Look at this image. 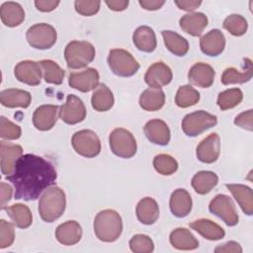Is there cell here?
<instances>
[{"label":"cell","instance_id":"8fae6325","mask_svg":"<svg viewBox=\"0 0 253 253\" xmlns=\"http://www.w3.org/2000/svg\"><path fill=\"white\" fill-rule=\"evenodd\" d=\"M60 120L67 125H76L86 118V108L80 98L75 95H68L65 103L60 107Z\"/></svg>","mask_w":253,"mask_h":253},{"label":"cell","instance_id":"30bf717a","mask_svg":"<svg viewBox=\"0 0 253 253\" xmlns=\"http://www.w3.org/2000/svg\"><path fill=\"white\" fill-rule=\"evenodd\" d=\"M209 210L211 213L218 216L228 226L238 223L239 217L232 200L223 194L216 195L210 203Z\"/></svg>","mask_w":253,"mask_h":253},{"label":"cell","instance_id":"277c9868","mask_svg":"<svg viewBox=\"0 0 253 253\" xmlns=\"http://www.w3.org/2000/svg\"><path fill=\"white\" fill-rule=\"evenodd\" d=\"M94 45L86 41H71L64 49V58L70 69L86 67L95 58Z\"/></svg>","mask_w":253,"mask_h":253},{"label":"cell","instance_id":"f546056e","mask_svg":"<svg viewBox=\"0 0 253 253\" xmlns=\"http://www.w3.org/2000/svg\"><path fill=\"white\" fill-rule=\"evenodd\" d=\"M252 61L249 58H245L243 71H239L234 67L226 68L221 75V83L223 85L243 84L252 78Z\"/></svg>","mask_w":253,"mask_h":253},{"label":"cell","instance_id":"836d02e7","mask_svg":"<svg viewBox=\"0 0 253 253\" xmlns=\"http://www.w3.org/2000/svg\"><path fill=\"white\" fill-rule=\"evenodd\" d=\"M218 183V177L211 171H200L192 178V187L196 193L206 195L210 193Z\"/></svg>","mask_w":253,"mask_h":253},{"label":"cell","instance_id":"2e32d148","mask_svg":"<svg viewBox=\"0 0 253 253\" xmlns=\"http://www.w3.org/2000/svg\"><path fill=\"white\" fill-rule=\"evenodd\" d=\"M58 114L59 110L56 105H42L38 107L33 115L34 126L42 131L51 129L56 124Z\"/></svg>","mask_w":253,"mask_h":253},{"label":"cell","instance_id":"681fc988","mask_svg":"<svg viewBox=\"0 0 253 253\" xmlns=\"http://www.w3.org/2000/svg\"><path fill=\"white\" fill-rule=\"evenodd\" d=\"M0 187H1V209L5 210L6 205L8 204V202L12 198L13 190H12V187L10 185H8L4 182H2L0 184Z\"/></svg>","mask_w":253,"mask_h":253},{"label":"cell","instance_id":"d590c367","mask_svg":"<svg viewBox=\"0 0 253 253\" xmlns=\"http://www.w3.org/2000/svg\"><path fill=\"white\" fill-rule=\"evenodd\" d=\"M13 223L19 228H28L33 222L30 209L24 204H15L5 209Z\"/></svg>","mask_w":253,"mask_h":253},{"label":"cell","instance_id":"9a60e30c","mask_svg":"<svg viewBox=\"0 0 253 253\" xmlns=\"http://www.w3.org/2000/svg\"><path fill=\"white\" fill-rule=\"evenodd\" d=\"M220 153V139L217 133H211L204 138L196 149L197 158L204 163H213L217 160Z\"/></svg>","mask_w":253,"mask_h":253},{"label":"cell","instance_id":"c3c4849f","mask_svg":"<svg viewBox=\"0 0 253 253\" xmlns=\"http://www.w3.org/2000/svg\"><path fill=\"white\" fill-rule=\"evenodd\" d=\"M59 5V1L55 0H37L35 1L36 8L41 12H51Z\"/></svg>","mask_w":253,"mask_h":253},{"label":"cell","instance_id":"4dcf8cb0","mask_svg":"<svg viewBox=\"0 0 253 253\" xmlns=\"http://www.w3.org/2000/svg\"><path fill=\"white\" fill-rule=\"evenodd\" d=\"M169 241L178 250H194L199 247V241L189 229L184 227L174 229L170 233Z\"/></svg>","mask_w":253,"mask_h":253},{"label":"cell","instance_id":"e575fe53","mask_svg":"<svg viewBox=\"0 0 253 253\" xmlns=\"http://www.w3.org/2000/svg\"><path fill=\"white\" fill-rule=\"evenodd\" d=\"M161 35L167 49L177 56H184L189 50L188 41L173 31H162Z\"/></svg>","mask_w":253,"mask_h":253},{"label":"cell","instance_id":"4316f807","mask_svg":"<svg viewBox=\"0 0 253 253\" xmlns=\"http://www.w3.org/2000/svg\"><path fill=\"white\" fill-rule=\"evenodd\" d=\"M135 213L137 219L141 223L150 225L153 224L159 217V207L154 199L145 197L136 205Z\"/></svg>","mask_w":253,"mask_h":253},{"label":"cell","instance_id":"5b68a950","mask_svg":"<svg viewBox=\"0 0 253 253\" xmlns=\"http://www.w3.org/2000/svg\"><path fill=\"white\" fill-rule=\"evenodd\" d=\"M108 64L111 71L121 77L132 76L139 69V63L131 53L122 48H114L110 50Z\"/></svg>","mask_w":253,"mask_h":253},{"label":"cell","instance_id":"d6986e66","mask_svg":"<svg viewBox=\"0 0 253 253\" xmlns=\"http://www.w3.org/2000/svg\"><path fill=\"white\" fill-rule=\"evenodd\" d=\"M23 154V148L19 144L1 141L0 143V155H1V172L3 175H10L16 162Z\"/></svg>","mask_w":253,"mask_h":253},{"label":"cell","instance_id":"b9f144b4","mask_svg":"<svg viewBox=\"0 0 253 253\" xmlns=\"http://www.w3.org/2000/svg\"><path fill=\"white\" fill-rule=\"evenodd\" d=\"M129 248L134 253H151L154 250V243L145 234H135L129 240Z\"/></svg>","mask_w":253,"mask_h":253},{"label":"cell","instance_id":"74e56055","mask_svg":"<svg viewBox=\"0 0 253 253\" xmlns=\"http://www.w3.org/2000/svg\"><path fill=\"white\" fill-rule=\"evenodd\" d=\"M200 100V93L191 85L179 87L175 96V103L180 108H188L196 105Z\"/></svg>","mask_w":253,"mask_h":253},{"label":"cell","instance_id":"6da1fadb","mask_svg":"<svg viewBox=\"0 0 253 253\" xmlns=\"http://www.w3.org/2000/svg\"><path fill=\"white\" fill-rule=\"evenodd\" d=\"M56 177V171L49 161L28 153L19 158L13 172L6 176V180L15 188V199L34 201L54 184Z\"/></svg>","mask_w":253,"mask_h":253},{"label":"cell","instance_id":"7dc6e473","mask_svg":"<svg viewBox=\"0 0 253 253\" xmlns=\"http://www.w3.org/2000/svg\"><path fill=\"white\" fill-rule=\"evenodd\" d=\"M214 252L216 253H241L242 248L239 243L236 241H228L222 245H218L214 248Z\"/></svg>","mask_w":253,"mask_h":253},{"label":"cell","instance_id":"52a82bcc","mask_svg":"<svg viewBox=\"0 0 253 253\" xmlns=\"http://www.w3.org/2000/svg\"><path fill=\"white\" fill-rule=\"evenodd\" d=\"M217 124V119L206 111L200 110L188 114L182 121V129L188 136H197L205 130L214 126Z\"/></svg>","mask_w":253,"mask_h":253},{"label":"cell","instance_id":"f5cc1de1","mask_svg":"<svg viewBox=\"0 0 253 253\" xmlns=\"http://www.w3.org/2000/svg\"><path fill=\"white\" fill-rule=\"evenodd\" d=\"M105 3L113 11H124L128 6L127 0H106Z\"/></svg>","mask_w":253,"mask_h":253},{"label":"cell","instance_id":"9c48e42d","mask_svg":"<svg viewBox=\"0 0 253 253\" xmlns=\"http://www.w3.org/2000/svg\"><path fill=\"white\" fill-rule=\"evenodd\" d=\"M26 39L32 47L37 49H47L55 43L57 33L51 25L40 23L28 29Z\"/></svg>","mask_w":253,"mask_h":253},{"label":"cell","instance_id":"3957f363","mask_svg":"<svg viewBox=\"0 0 253 253\" xmlns=\"http://www.w3.org/2000/svg\"><path fill=\"white\" fill-rule=\"evenodd\" d=\"M94 232L103 242H114L119 239L123 231V220L120 213L114 210H103L94 219Z\"/></svg>","mask_w":253,"mask_h":253},{"label":"cell","instance_id":"cb8c5ba5","mask_svg":"<svg viewBox=\"0 0 253 253\" xmlns=\"http://www.w3.org/2000/svg\"><path fill=\"white\" fill-rule=\"evenodd\" d=\"M193 202L185 189L175 190L170 197V211L176 217L187 216L192 210Z\"/></svg>","mask_w":253,"mask_h":253},{"label":"cell","instance_id":"d6a6232c","mask_svg":"<svg viewBox=\"0 0 253 253\" xmlns=\"http://www.w3.org/2000/svg\"><path fill=\"white\" fill-rule=\"evenodd\" d=\"M165 104V94L161 89L148 88L139 97V106L144 111L154 112L160 110Z\"/></svg>","mask_w":253,"mask_h":253},{"label":"cell","instance_id":"bcb514c9","mask_svg":"<svg viewBox=\"0 0 253 253\" xmlns=\"http://www.w3.org/2000/svg\"><path fill=\"white\" fill-rule=\"evenodd\" d=\"M253 112L252 110H248L246 112L240 113L236 118L234 119V125L237 126L247 129L251 131L253 129Z\"/></svg>","mask_w":253,"mask_h":253},{"label":"cell","instance_id":"7a4b0ae2","mask_svg":"<svg viewBox=\"0 0 253 253\" xmlns=\"http://www.w3.org/2000/svg\"><path fill=\"white\" fill-rule=\"evenodd\" d=\"M66 198L62 189L50 186L43 191L39 201V213L45 222H53L64 212Z\"/></svg>","mask_w":253,"mask_h":253},{"label":"cell","instance_id":"8d00e7d4","mask_svg":"<svg viewBox=\"0 0 253 253\" xmlns=\"http://www.w3.org/2000/svg\"><path fill=\"white\" fill-rule=\"evenodd\" d=\"M39 63L42 67L43 79L45 82L54 85H60L62 83L65 71L55 61L50 59H43L39 61Z\"/></svg>","mask_w":253,"mask_h":253},{"label":"cell","instance_id":"f1b7e54d","mask_svg":"<svg viewBox=\"0 0 253 253\" xmlns=\"http://www.w3.org/2000/svg\"><path fill=\"white\" fill-rule=\"evenodd\" d=\"M132 42L136 48L143 52H152L157 45L155 33L148 26L138 27L133 32Z\"/></svg>","mask_w":253,"mask_h":253},{"label":"cell","instance_id":"f6af8a7d","mask_svg":"<svg viewBox=\"0 0 253 253\" xmlns=\"http://www.w3.org/2000/svg\"><path fill=\"white\" fill-rule=\"evenodd\" d=\"M100 1H90V0H76L74 2V7L77 13L82 16H93L100 9Z\"/></svg>","mask_w":253,"mask_h":253},{"label":"cell","instance_id":"44dd1931","mask_svg":"<svg viewBox=\"0 0 253 253\" xmlns=\"http://www.w3.org/2000/svg\"><path fill=\"white\" fill-rule=\"evenodd\" d=\"M55 237L57 241L63 245H74L78 243L82 237V227L75 220H67L56 227Z\"/></svg>","mask_w":253,"mask_h":253},{"label":"cell","instance_id":"816d5d0a","mask_svg":"<svg viewBox=\"0 0 253 253\" xmlns=\"http://www.w3.org/2000/svg\"><path fill=\"white\" fill-rule=\"evenodd\" d=\"M139 5L148 11H154L160 9L164 4L165 1H159V0H139Z\"/></svg>","mask_w":253,"mask_h":253},{"label":"cell","instance_id":"7402d4cb","mask_svg":"<svg viewBox=\"0 0 253 253\" xmlns=\"http://www.w3.org/2000/svg\"><path fill=\"white\" fill-rule=\"evenodd\" d=\"M32 102V96L28 91L9 88L1 91L0 103L7 108H28Z\"/></svg>","mask_w":253,"mask_h":253},{"label":"cell","instance_id":"8992f818","mask_svg":"<svg viewBox=\"0 0 253 253\" xmlns=\"http://www.w3.org/2000/svg\"><path fill=\"white\" fill-rule=\"evenodd\" d=\"M112 152L122 158H130L136 153V140L132 133L123 127L115 128L109 136Z\"/></svg>","mask_w":253,"mask_h":253},{"label":"cell","instance_id":"5bb4252c","mask_svg":"<svg viewBox=\"0 0 253 253\" xmlns=\"http://www.w3.org/2000/svg\"><path fill=\"white\" fill-rule=\"evenodd\" d=\"M173 78L171 68L162 61L154 62L151 64L145 75L144 81L150 88L160 89L163 86L168 85Z\"/></svg>","mask_w":253,"mask_h":253},{"label":"cell","instance_id":"4fadbf2b","mask_svg":"<svg viewBox=\"0 0 253 253\" xmlns=\"http://www.w3.org/2000/svg\"><path fill=\"white\" fill-rule=\"evenodd\" d=\"M42 73L40 63L33 60L20 61L14 68L16 79L30 86H37L41 83Z\"/></svg>","mask_w":253,"mask_h":253},{"label":"cell","instance_id":"e0dca14e","mask_svg":"<svg viewBox=\"0 0 253 253\" xmlns=\"http://www.w3.org/2000/svg\"><path fill=\"white\" fill-rule=\"evenodd\" d=\"M143 131L147 139L158 145H167L171 138V132L167 124L159 119H154L148 121L144 127Z\"/></svg>","mask_w":253,"mask_h":253},{"label":"cell","instance_id":"ee69618b","mask_svg":"<svg viewBox=\"0 0 253 253\" xmlns=\"http://www.w3.org/2000/svg\"><path fill=\"white\" fill-rule=\"evenodd\" d=\"M14 223L8 222L5 219L0 220V248L4 249L13 244L15 239Z\"/></svg>","mask_w":253,"mask_h":253},{"label":"cell","instance_id":"d4e9b609","mask_svg":"<svg viewBox=\"0 0 253 253\" xmlns=\"http://www.w3.org/2000/svg\"><path fill=\"white\" fill-rule=\"evenodd\" d=\"M0 17L5 26L14 28L23 23L25 20V12L19 3L8 1L0 6Z\"/></svg>","mask_w":253,"mask_h":253},{"label":"cell","instance_id":"ffe728a7","mask_svg":"<svg viewBox=\"0 0 253 253\" xmlns=\"http://www.w3.org/2000/svg\"><path fill=\"white\" fill-rule=\"evenodd\" d=\"M200 47L203 53L209 56L219 55L225 47V38L221 31L213 29L200 40Z\"/></svg>","mask_w":253,"mask_h":253},{"label":"cell","instance_id":"ba28073f","mask_svg":"<svg viewBox=\"0 0 253 253\" xmlns=\"http://www.w3.org/2000/svg\"><path fill=\"white\" fill-rule=\"evenodd\" d=\"M71 144L76 153L87 158H93L101 151L100 138L91 129L76 131L72 135Z\"/></svg>","mask_w":253,"mask_h":253},{"label":"cell","instance_id":"603a6c76","mask_svg":"<svg viewBox=\"0 0 253 253\" xmlns=\"http://www.w3.org/2000/svg\"><path fill=\"white\" fill-rule=\"evenodd\" d=\"M179 25L185 33L193 37H199L208 26V17L204 13L192 12L182 16Z\"/></svg>","mask_w":253,"mask_h":253},{"label":"cell","instance_id":"f35d334b","mask_svg":"<svg viewBox=\"0 0 253 253\" xmlns=\"http://www.w3.org/2000/svg\"><path fill=\"white\" fill-rule=\"evenodd\" d=\"M243 99V93L239 88H231L224 90L218 94L217 106L221 111H226L236 107L241 103Z\"/></svg>","mask_w":253,"mask_h":253},{"label":"cell","instance_id":"f907efd6","mask_svg":"<svg viewBox=\"0 0 253 253\" xmlns=\"http://www.w3.org/2000/svg\"><path fill=\"white\" fill-rule=\"evenodd\" d=\"M175 4L181 10L192 12V11L196 10L202 4V1H197V0H176Z\"/></svg>","mask_w":253,"mask_h":253},{"label":"cell","instance_id":"1f68e13d","mask_svg":"<svg viewBox=\"0 0 253 253\" xmlns=\"http://www.w3.org/2000/svg\"><path fill=\"white\" fill-rule=\"evenodd\" d=\"M114 95L110 88L104 83L99 84L91 97L93 109L97 112H107L114 106Z\"/></svg>","mask_w":253,"mask_h":253},{"label":"cell","instance_id":"ab89813d","mask_svg":"<svg viewBox=\"0 0 253 253\" xmlns=\"http://www.w3.org/2000/svg\"><path fill=\"white\" fill-rule=\"evenodd\" d=\"M222 26L229 34L235 37L243 36L248 29V23L246 19L238 14H231L227 16L224 19Z\"/></svg>","mask_w":253,"mask_h":253},{"label":"cell","instance_id":"ac0fdd59","mask_svg":"<svg viewBox=\"0 0 253 253\" xmlns=\"http://www.w3.org/2000/svg\"><path fill=\"white\" fill-rule=\"evenodd\" d=\"M215 76L214 69L208 63L197 62L189 70L188 79L191 84L201 87L209 88L212 85Z\"/></svg>","mask_w":253,"mask_h":253},{"label":"cell","instance_id":"7bdbcfd3","mask_svg":"<svg viewBox=\"0 0 253 253\" xmlns=\"http://www.w3.org/2000/svg\"><path fill=\"white\" fill-rule=\"evenodd\" d=\"M22 134L21 127L5 117L0 118V137L7 140L18 139Z\"/></svg>","mask_w":253,"mask_h":253},{"label":"cell","instance_id":"83f0119b","mask_svg":"<svg viewBox=\"0 0 253 253\" xmlns=\"http://www.w3.org/2000/svg\"><path fill=\"white\" fill-rule=\"evenodd\" d=\"M189 226L208 240H219L224 237L225 232L221 226L211 219L200 218L189 223Z\"/></svg>","mask_w":253,"mask_h":253},{"label":"cell","instance_id":"60d3db41","mask_svg":"<svg viewBox=\"0 0 253 253\" xmlns=\"http://www.w3.org/2000/svg\"><path fill=\"white\" fill-rule=\"evenodd\" d=\"M154 169L161 175H172L178 169V162L169 154H158L153 159Z\"/></svg>","mask_w":253,"mask_h":253},{"label":"cell","instance_id":"7c38bea8","mask_svg":"<svg viewBox=\"0 0 253 253\" xmlns=\"http://www.w3.org/2000/svg\"><path fill=\"white\" fill-rule=\"evenodd\" d=\"M99 72L92 67H87L80 72H71L68 76L69 86L83 93L95 90L99 86Z\"/></svg>","mask_w":253,"mask_h":253},{"label":"cell","instance_id":"484cf974","mask_svg":"<svg viewBox=\"0 0 253 253\" xmlns=\"http://www.w3.org/2000/svg\"><path fill=\"white\" fill-rule=\"evenodd\" d=\"M225 186L238 203L242 211L247 215H252L253 193L251 188L242 184H226Z\"/></svg>","mask_w":253,"mask_h":253}]
</instances>
